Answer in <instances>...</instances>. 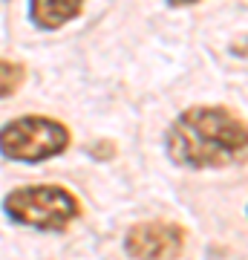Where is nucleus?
I'll return each mask as SVG.
<instances>
[{"label": "nucleus", "mask_w": 248, "mask_h": 260, "mask_svg": "<svg viewBox=\"0 0 248 260\" xmlns=\"http://www.w3.org/2000/svg\"><path fill=\"white\" fill-rule=\"evenodd\" d=\"M167 156L179 168L208 171L245 156V121L228 107H188L167 127Z\"/></svg>", "instance_id": "1"}, {"label": "nucleus", "mask_w": 248, "mask_h": 260, "mask_svg": "<svg viewBox=\"0 0 248 260\" xmlns=\"http://www.w3.org/2000/svg\"><path fill=\"white\" fill-rule=\"evenodd\" d=\"M3 214L35 232H64L81 217V200L61 185H23L6 194Z\"/></svg>", "instance_id": "2"}, {"label": "nucleus", "mask_w": 248, "mask_h": 260, "mask_svg": "<svg viewBox=\"0 0 248 260\" xmlns=\"http://www.w3.org/2000/svg\"><path fill=\"white\" fill-rule=\"evenodd\" d=\"M69 148V130L49 116H20L0 127V153L12 162L38 165Z\"/></svg>", "instance_id": "3"}, {"label": "nucleus", "mask_w": 248, "mask_h": 260, "mask_svg": "<svg viewBox=\"0 0 248 260\" xmlns=\"http://www.w3.org/2000/svg\"><path fill=\"white\" fill-rule=\"evenodd\" d=\"M185 249V229L176 223H138L124 237V251L133 260H176Z\"/></svg>", "instance_id": "4"}, {"label": "nucleus", "mask_w": 248, "mask_h": 260, "mask_svg": "<svg viewBox=\"0 0 248 260\" xmlns=\"http://www.w3.org/2000/svg\"><path fill=\"white\" fill-rule=\"evenodd\" d=\"M87 0H29V20L44 32L66 26L81 15Z\"/></svg>", "instance_id": "5"}, {"label": "nucleus", "mask_w": 248, "mask_h": 260, "mask_svg": "<svg viewBox=\"0 0 248 260\" xmlns=\"http://www.w3.org/2000/svg\"><path fill=\"white\" fill-rule=\"evenodd\" d=\"M23 81H26V70H23V64L0 58V99L15 95L20 87H23Z\"/></svg>", "instance_id": "6"}, {"label": "nucleus", "mask_w": 248, "mask_h": 260, "mask_svg": "<svg viewBox=\"0 0 248 260\" xmlns=\"http://www.w3.org/2000/svg\"><path fill=\"white\" fill-rule=\"evenodd\" d=\"M170 6H191V3H199V0H167Z\"/></svg>", "instance_id": "7"}]
</instances>
